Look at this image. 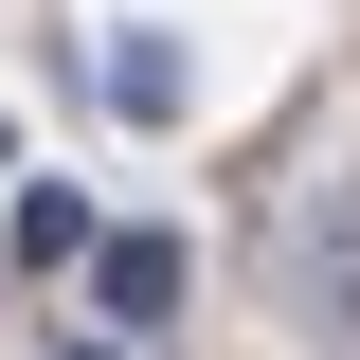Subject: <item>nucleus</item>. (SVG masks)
I'll list each match as a JSON object with an SVG mask.
<instances>
[{"mask_svg": "<svg viewBox=\"0 0 360 360\" xmlns=\"http://www.w3.org/2000/svg\"><path fill=\"white\" fill-rule=\"evenodd\" d=\"M180 288H198V252H180V234H90V324H108V342H162Z\"/></svg>", "mask_w": 360, "mask_h": 360, "instance_id": "f257e3e1", "label": "nucleus"}, {"mask_svg": "<svg viewBox=\"0 0 360 360\" xmlns=\"http://www.w3.org/2000/svg\"><path fill=\"white\" fill-rule=\"evenodd\" d=\"M180 37H108V108H127V127H180Z\"/></svg>", "mask_w": 360, "mask_h": 360, "instance_id": "f03ea898", "label": "nucleus"}, {"mask_svg": "<svg viewBox=\"0 0 360 360\" xmlns=\"http://www.w3.org/2000/svg\"><path fill=\"white\" fill-rule=\"evenodd\" d=\"M0 234H18V270H72V252H90V198H72V180H18Z\"/></svg>", "mask_w": 360, "mask_h": 360, "instance_id": "7ed1b4c3", "label": "nucleus"}, {"mask_svg": "<svg viewBox=\"0 0 360 360\" xmlns=\"http://www.w3.org/2000/svg\"><path fill=\"white\" fill-rule=\"evenodd\" d=\"M54 360H162V342H108V324H90V342H54Z\"/></svg>", "mask_w": 360, "mask_h": 360, "instance_id": "20e7f679", "label": "nucleus"}]
</instances>
